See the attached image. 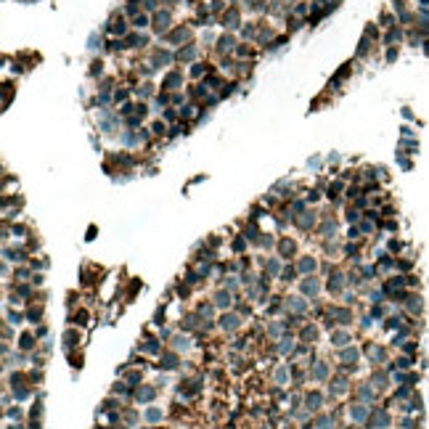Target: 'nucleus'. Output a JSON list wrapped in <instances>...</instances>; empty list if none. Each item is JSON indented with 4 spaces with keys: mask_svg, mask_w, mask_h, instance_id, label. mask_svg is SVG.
Wrapping results in <instances>:
<instances>
[{
    "mask_svg": "<svg viewBox=\"0 0 429 429\" xmlns=\"http://www.w3.org/2000/svg\"><path fill=\"white\" fill-rule=\"evenodd\" d=\"M294 223H297V226H300L302 231L313 228V226H315V212H302V214H297Z\"/></svg>",
    "mask_w": 429,
    "mask_h": 429,
    "instance_id": "nucleus-1",
    "label": "nucleus"
},
{
    "mask_svg": "<svg viewBox=\"0 0 429 429\" xmlns=\"http://www.w3.org/2000/svg\"><path fill=\"white\" fill-rule=\"evenodd\" d=\"M220 326H223V329H228V331H233V329H239V326H241V321H239V315H223Z\"/></svg>",
    "mask_w": 429,
    "mask_h": 429,
    "instance_id": "nucleus-2",
    "label": "nucleus"
},
{
    "mask_svg": "<svg viewBox=\"0 0 429 429\" xmlns=\"http://www.w3.org/2000/svg\"><path fill=\"white\" fill-rule=\"evenodd\" d=\"M318 289H321L318 278H310V281H305V284H302V292H305V294H310V297L318 294Z\"/></svg>",
    "mask_w": 429,
    "mask_h": 429,
    "instance_id": "nucleus-3",
    "label": "nucleus"
},
{
    "mask_svg": "<svg viewBox=\"0 0 429 429\" xmlns=\"http://www.w3.org/2000/svg\"><path fill=\"white\" fill-rule=\"evenodd\" d=\"M278 249H281V255H284V257H292L294 252H297V244H294L292 239H284V241H281V247H278Z\"/></svg>",
    "mask_w": 429,
    "mask_h": 429,
    "instance_id": "nucleus-4",
    "label": "nucleus"
},
{
    "mask_svg": "<svg viewBox=\"0 0 429 429\" xmlns=\"http://www.w3.org/2000/svg\"><path fill=\"white\" fill-rule=\"evenodd\" d=\"M300 270H302V273H313V270H315V260L313 257H302L300 260Z\"/></svg>",
    "mask_w": 429,
    "mask_h": 429,
    "instance_id": "nucleus-5",
    "label": "nucleus"
},
{
    "mask_svg": "<svg viewBox=\"0 0 429 429\" xmlns=\"http://www.w3.org/2000/svg\"><path fill=\"white\" fill-rule=\"evenodd\" d=\"M154 27H156L159 32H162V30H167V27H170V14H167V11H164V14H159V16H156V24H154Z\"/></svg>",
    "mask_w": 429,
    "mask_h": 429,
    "instance_id": "nucleus-6",
    "label": "nucleus"
},
{
    "mask_svg": "<svg viewBox=\"0 0 429 429\" xmlns=\"http://www.w3.org/2000/svg\"><path fill=\"white\" fill-rule=\"evenodd\" d=\"M214 305H218V307H228L231 305V292H220L218 297H214Z\"/></svg>",
    "mask_w": 429,
    "mask_h": 429,
    "instance_id": "nucleus-7",
    "label": "nucleus"
},
{
    "mask_svg": "<svg viewBox=\"0 0 429 429\" xmlns=\"http://www.w3.org/2000/svg\"><path fill=\"white\" fill-rule=\"evenodd\" d=\"M366 408H360V405H355V408H350V416L355 418V421H363V418H366Z\"/></svg>",
    "mask_w": 429,
    "mask_h": 429,
    "instance_id": "nucleus-8",
    "label": "nucleus"
},
{
    "mask_svg": "<svg viewBox=\"0 0 429 429\" xmlns=\"http://www.w3.org/2000/svg\"><path fill=\"white\" fill-rule=\"evenodd\" d=\"M350 342V334H334V344H337V347H344V344H347Z\"/></svg>",
    "mask_w": 429,
    "mask_h": 429,
    "instance_id": "nucleus-9",
    "label": "nucleus"
},
{
    "mask_svg": "<svg viewBox=\"0 0 429 429\" xmlns=\"http://www.w3.org/2000/svg\"><path fill=\"white\" fill-rule=\"evenodd\" d=\"M342 360H347V363L352 360V363H355V360H358V350H344V352H342Z\"/></svg>",
    "mask_w": 429,
    "mask_h": 429,
    "instance_id": "nucleus-10",
    "label": "nucleus"
},
{
    "mask_svg": "<svg viewBox=\"0 0 429 429\" xmlns=\"http://www.w3.org/2000/svg\"><path fill=\"white\" fill-rule=\"evenodd\" d=\"M146 418H148V421H159V418H162V411H159V408H151V411L146 413Z\"/></svg>",
    "mask_w": 429,
    "mask_h": 429,
    "instance_id": "nucleus-11",
    "label": "nucleus"
},
{
    "mask_svg": "<svg viewBox=\"0 0 429 429\" xmlns=\"http://www.w3.org/2000/svg\"><path fill=\"white\" fill-rule=\"evenodd\" d=\"M162 366H164V368H175V366H178V358H175V355H167V358L162 360Z\"/></svg>",
    "mask_w": 429,
    "mask_h": 429,
    "instance_id": "nucleus-12",
    "label": "nucleus"
},
{
    "mask_svg": "<svg viewBox=\"0 0 429 429\" xmlns=\"http://www.w3.org/2000/svg\"><path fill=\"white\" fill-rule=\"evenodd\" d=\"M154 397V389H138V400H151Z\"/></svg>",
    "mask_w": 429,
    "mask_h": 429,
    "instance_id": "nucleus-13",
    "label": "nucleus"
},
{
    "mask_svg": "<svg viewBox=\"0 0 429 429\" xmlns=\"http://www.w3.org/2000/svg\"><path fill=\"white\" fill-rule=\"evenodd\" d=\"M146 22H148L146 16H135V19H133V24H135V27H146Z\"/></svg>",
    "mask_w": 429,
    "mask_h": 429,
    "instance_id": "nucleus-14",
    "label": "nucleus"
}]
</instances>
